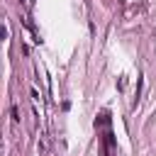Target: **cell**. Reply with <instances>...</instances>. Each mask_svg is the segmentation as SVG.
<instances>
[{"instance_id":"1","label":"cell","mask_w":156,"mask_h":156,"mask_svg":"<svg viewBox=\"0 0 156 156\" xmlns=\"http://www.w3.org/2000/svg\"><path fill=\"white\" fill-rule=\"evenodd\" d=\"M10 112H12V122H20V110H17V105H12Z\"/></svg>"}]
</instances>
